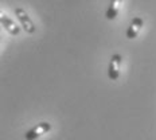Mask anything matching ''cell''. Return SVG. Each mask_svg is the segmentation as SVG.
Instances as JSON below:
<instances>
[{
  "instance_id": "cell-1",
  "label": "cell",
  "mask_w": 156,
  "mask_h": 140,
  "mask_svg": "<svg viewBox=\"0 0 156 140\" xmlns=\"http://www.w3.org/2000/svg\"><path fill=\"white\" fill-rule=\"evenodd\" d=\"M14 12H15V16L18 18V20L20 22L22 28H23L27 34H34L35 30H37V27H35L34 22H32V19L28 16L27 12H26L23 8H20V7L15 8Z\"/></svg>"
},
{
  "instance_id": "cell-2",
  "label": "cell",
  "mask_w": 156,
  "mask_h": 140,
  "mask_svg": "<svg viewBox=\"0 0 156 140\" xmlns=\"http://www.w3.org/2000/svg\"><path fill=\"white\" fill-rule=\"evenodd\" d=\"M122 63V57L120 54H113L109 61V67H108V77L112 81H117L120 77V67Z\"/></svg>"
},
{
  "instance_id": "cell-3",
  "label": "cell",
  "mask_w": 156,
  "mask_h": 140,
  "mask_svg": "<svg viewBox=\"0 0 156 140\" xmlns=\"http://www.w3.org/2000/svg\"><path fill=\"white\" fill-rule=\"evenodd\" d=\"M50 129H51V124H50V123H46V121L39 123V124H37L35 127H32L30 131L26 132L24 138H26V140H35V139H38L39 136H42V135H44V133L50 132Z\"/></svg>"
},
{
  "instance_id": "cell-4",
  "label": "cell",
  "mask_w": 156,
  "mask_h": 140,
  "mask_svg": "<svg viewBox=\"0 0 156 140\" xmlns=\"http://www.w3.org/2000/svg\"><path fill=\"white\" fill-rule=\"evenodd\" d=\"M143 27H144V20H143L141 18H139V16L137 18H133L132 22L128 26V28H126V38L128 39H135L139 34H140Z\"/></svg>"
},
{
  "instance_id": "cell-5",
  "label": "cell",
  "mask_w": 156,
  "mask_h": 140,
  "mask_svg": "<svg viewBox=\"0 0 156 140\" xmlns=\"http://www.w3.org/2000/svg\"><path fill=\"white\" fill-rule=\"evenodd\" d=\"M0 24H2V27H4V30L8 31L11 35L20 34V27H19L12 19H9L7 15H4V14L0 15Z\"/></svg>"
},
{
  "instance_id": "cell-6",
  "label": "cell",
  "mask_w": 156,
  "mask_h": 140,
  "mask_svg": "<svg viewBox=\"0 0 156 140\" xmlns=\"http://www.w3.org/2000/svg\"><path fill=\"white\" fill-rule=\"evenodd\" d=\"M122 2H124V0H110L109 7L106 9V19H108V20L116 19V16L119 15L120 9H121Z\"/></svg>"
}]
</instances>
